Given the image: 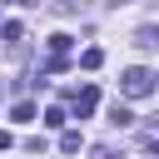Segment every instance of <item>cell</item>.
I'll return each instance as SVG.
<instances>
[{
	"label": "cell",
	"mask_w": 159,
	"mask_h": 159,
	"mask_svg": "<svg viewBox=\"0 0 159 159\" xmlns=\"http://www.w3.org/2000/svg\"><path fill=\"white\" fill-rule=\"evenodd\" d=\"M109 124H114V129H129V124H134L129 104H119V99H114V104H109Z\"/></svg>",
	"instance_id": "obj_3"
},
{
	"label": "cell",
	"mask_w": 159,
	"mask_h": 159,
	"mask_svg": "<svg viewBox=\"0 0 159 159\" xmlns=\"http://www.w3.org/2000/svg\"><path fill=\"white\" fill-rule=\"evenodd\" d=\"M134 45H139V50H159V30H154V25H144V30L134 35Z\"/></svg>",
	"instance_id": "obj_5"
},
{
	"label": "cell",
	"mask_w": 159,
	"mask_h": 159,
	"mask_svg": "<svg viewBox=\"0 0 159 159\" xmlns=\"http://www.w3.org/2000/svg\"><path fill=\"white\" fill-rule=\"evenodd\" d=\"M0 35H5V45H20V40H25V30H20L15 20H5V25H0Z\"/></svg>",
	"instance_id": "obj_7"
},
{
	"label": "cell",
	"mask_w": 159,
	"mask_h": 159,
	"mask_svg": "<svg viewBox=\"0 0 159 159\" xmlns=\"http://www.w3.org/2000/svg\"><path fill=\"white\" fill-rule=\"evenodd\" d=\"M70 104H75V114L84 119V114H94V104H99V89H94V84H84V89H75V94H70Z\"/></svg>",
	"instance_id": "obj_2"
},
{
	"label": "cell",
	"mask_w": 159,
	"mask_h": 159,
	"mask_svg": "<svg viewBox=\"0 0 159 159\" xmlns=\"http://www.w3.org/2000/svg\"><path fill=\"white\" fill-rule=\"evenodd\" d=\"M80 149H84V134L80 129H65L60 134V154H80Z\"/></svg>",
	"instance_id": "obj_4"
},
{
	"label": "cell",
	"mask_w": 159,
	"mask_h": 159,
	"mask_svg": "<svg viewBox=\"0 0 159 159\" xmlns=\"http://www.w3.org/2000/svg\"><path fill=\"white\" fill-rule=\"evenodd\" d=\"M154 89H159V75H154L149 65H134V70L119 75V94H124V99H144V94H154Z\"/></svg>",
	"instance_id": "obj_1"
},
{
	"label": "cell",
	"mask_w": 159,
	"mask_h": 159,
	"mask_svg": "<svg viewBox=\"0 0 159 159\" xmlns=\"http://www.w3.org/2000/svg\"><path fill=\"white\" fill-rule=\"evenodd\" d=\"M10 144H15V139H10V134H5V129H0V149H10Z\"/></svg>",
	"instance_id": "obj_12"
},
{
	"label": "cell",
	"mask_w": 159,
	"mask_h": 159,
	"mask_svg": "<svg viewBox=\"0 0 159 159\" xmlns=\"http://www.w3.org/2000/svg\"><path fill=\"white\" fill-rule=\"evenodd\" d=\"M45 124H50V129H60V124H65V109H60V104H55V109H45Z\"/></svg>",
	"instance_id": "obj_10"
},
{
	"label": "cell",
	"mask_w": 159,
	"mask_h": 159,
	"mask_svg": "<svg viewBox=\"0 0 159 159\" xmlns=\"http://www.w3.org/2000/svg\"><path fill=\"white\" fill-rule=\"evenodd\" d=\"M10 119H15V124H30V119H35V104H30V99H20V104L10 109Z\"/></svg>",
	"instance_id": "obj_6"
},
{
	"label": "cell",
	"mask_w": 159,
	"mask_h": 159,
	"mask_svg": "<svg viewBox=\"0 0 159 159\" xmlns=\"http://www.w3.org/2000/svg\"><path fill=\"white\" fill-rule=\"evenodd\" d=\"M94 159H124V154H119V149H109V144H104V149H94Z\"/></svg>",
	"instance_id": "obj_11"
},
{
	"label": "cell",
	"mask_w": 159,
	"mask_h": 159,
	"mask_svg": "<svg viewBox=\"0 0 159 159\" xmlns=\"http://www.w3.org/2000/svg\"><path fill=\"white\" fill-rule=\"evenodd\" d=\"M80 65H84V70H99V65H104V50H84Z\"/></svg>",
	"instance_id": "obj_8"
},
{
	"label": "cell",
	"mask_w": 159,
	"mask_h": 159,
	"mask_svg": "<svg viewBox=\"0 0 159 159\" xmlns=\"http://www.w3.org/2000/svg\"><path fill=\"white\" fill-rule=\"evenodd\" d=\"M10 5H40V0H10Z\"/></svg>",
	"instance_id": "obj_13"
},
{
	"label": "cell",
	"mask_w": 159,
	"mask_h": 159,
	"mask_svg": "<svg viewBox=\"0 0 159 159\" xmlns=\"http://www.w3.org/2000/svg\"><path fill=\"white\" fill-rule=\"evenodd\" d=\"M65 50H70V35H65V30H60V35H50V55H65Z\"/></svg>",
	"instance_id": "obj_9"
}]
</instances>
